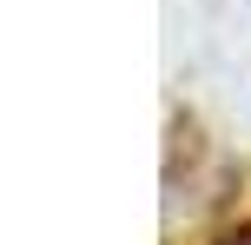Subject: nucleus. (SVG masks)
Masks as SVG:
<instances>
[{
    "mask_svg": "<svg viewBox=\"0 0 251 245\" xmlns=\"http://www.w3.org/2000/svg\"><path fill=\"white\" fill-rule=\"evenodd\" d=\"M231 245H251V232H245V239H231Z\"/></svg>",
    "mask_w": 251,
    "mask_h": 245,
    "instance_id": "1",
    "label": "nucleus"
}]
</instances>
